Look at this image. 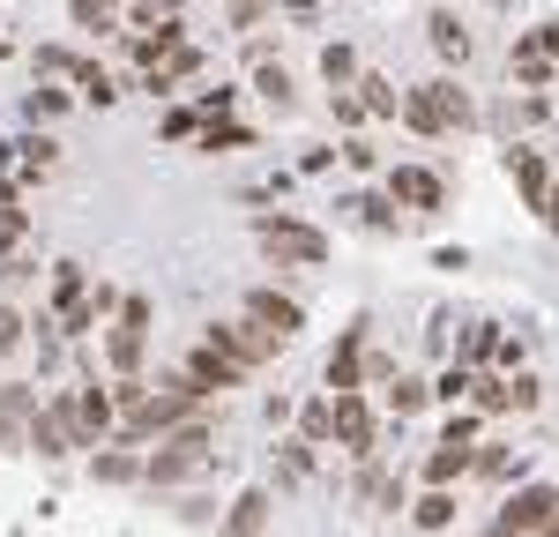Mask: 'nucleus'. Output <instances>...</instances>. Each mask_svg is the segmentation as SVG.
I'll use <instances>...</instances> for the list:
<instances>
[{
	"label": "nucleus",
	"mask_w": 559,
	"mask_h": 537,
	"mask_svg": "<svg viewBox=\"0 0 559 537\" xmlns=\"http://www.w3.org/2000/svg\"><path fill=\"white\" fill-rule=\"evenodd\" d=\"M537 537H559V508H552V523H545V530H537Z\"/></svg>",
	"instance_id": "nucleus-50"
},
{
	"label": "nucleus",
	"mask_w": 559,
	"mask_h": 537,
	"mask_svg": "<svg viewBox=\"0 0 559 537\" xmlns=\"http://www.w3.org/2000/svg\"><path fill=\"white\" fill-rule=\"evenodd\" d=\"M179 381H187L194 396L210 403V396H224V389L239 381V366H231V358H216L210 344H202V351H187V366H179Z\"/></svg>",
	"instance_id": "nucleus-11"
},
{
	"label": "nucleus",
	"mask_w": 559,
	"mask_h": 537,
	"mask_svg": "<svg viewBox=\"0 0 559 537\" xmlns=\"http://www.w3.org/2000/svg\"><path fill=\"white\" fill-rule=\"evenodd\" d=\"M508 165H515V187H522V194H530V210H545V187H552V179H545V165H537L530 150H515Z\"/></svg>",
	"instance_id": "nucleus-25"
},
{
	"label": "nucleus",
	"mask_w": 559,
	"mask_h": 537,
	"mask_svg": "<svg viewBox=\"0 0 559 537\" xmlns=\"http://www.w3.org/2000/svg\"><path fill=\"white\" fill-rule=\"evenodd\" d=\"M530 45H537L545 60H559V31H537V38H530Z\"/></svg>",
	"instance_id": "nucleus-46"
},
{
	"label": "nucleus",
	"mask_w": 559,
	"mask_h": 537,
	"mask_svg": "<svg viewBox=\"0 0 559 537\" xmlns=\"http://www.w3.org/2000/svg\"><path fill=\"white\" fill-rule=\"evenodd\" d=\"M329 433H336L350 455H373V410L358 396H329Z\"/></svg>",
	"instance_id": "nucleus-10"
},
{
	"label": "nucleus",
	"mask_w": 559,
	"mask_h": 537,
	"mask_svg": "<svg viewBox=\"0 0 559 537\" xmlns=\"http://www.w3.org/2000/svg\"><path fill=\"white\" fill-rule=\"evenodd\" d=\"M471 470V448H455V441H440L432 448V463H426V478L432 486H448V478H463Z\"/></svg>",
	"instance_id": "nucleus-26"
},
{
	"label": "nucleus",
	"mask_w": 559,
	"mask_h": 537,
	"mask_svg": "<svg viewBox=\"0 0 559 537\" xmlns=\"http://www.w3.org/2000/svg\"><path fill=\"white\" fill-rule=\"evenodd\" d=\"M68 15H75L83 31H97V38H105V31H120V8H112V0H68Z\"/></svg>",
	"instance_id": "nucleus-27"
},
{
	"label": "nucleus",
	"mask_w": 559,
	"mask_h": 537,
	"mask_svg": "<svg viewBox=\"0 0 559 537\" xmlns=\"http://www.w3.org/2000/svg\"><path fill=\"white\" fill-rule=\"evenodd\" d=\"M254 90L276 105V112H292V75H284L276 60H254Z\"/></svg>",
	"instance_id": "nucleus-24"
},
{
	"label": "nucleus",
	"mask_w": 559,
	"mask_h": 537,
	"mask_svg": "<svg viewBox=\"0 0 559 537\" xmlns=\"http://www.w3.org/2000/svg\"><path fill=\"white\" fill-rule=\"evenodd\" d=\"M403 120H411L418 134H448V112H440V97H432V83L403 90Z\"/></svg>",
	"instance_id": "nucleus-18"
},
{
	"label": "nucleus",
	"mask_w": 559,
	"mask_h": 537,
	"mask_svg": "<svg viewBox=\"0 0 559 537\" xmlns=\"http://www.w3.org/2000/svg\"><path fill=\"white\" fill-rule=\"evenodd\" d=\"M350 90H358V105H366V112H403V90L388 83V75H358Z\"/></svg>",
	"instance_id": "nucleus-22"
},
{
	"label": "nucleus",
	"mask_w": 559,
	"mask_h": 537,
	"mask_svg": "<svg viewBox=\"0 0 559 537\" xmlns=\"http://www.w3.org/2000/svg\"><path fill=\"white\" fill-rule=\"evenodd\" d=\"M194 134H202V112L194 105H173L165 112V142H194Z\"/></svg>",
	"instance_id": "nucleus-33"
},
{
	"label": "nucleus",
	"mask_w": 559,
	"mask_h": 537,
	"mask_svg": "<svg viewBox=\"0 0 559 537\" xmlns=\"http://www.w3.org/2000/svg\"><path fill=\"white\" fill-rule=\"evenodd\" d=\"M299 433H306V441H336V433H329V403H306Z\"/></svg>",
	"instance_id": "nucleus-37"
},
{
	"label": "nucleus",
	"mask_w": 559,
	"mask_h": 537,
	"mask_svg": "<svg viewBox=\"0 0 559 537\" xmlns=\"http://www.w3.org/2000/svg\"><path fill=\"white\" fill-rule=\"evenodd\" d=\"M0 210H15V187H8V179H0Z\"/></svg>",
	"instance_id": "nucleus-49"
},
{
	"label": "nucleus",
	"mask_w": 559,
	"mask_h": 537,
	"mask_svg": "<svg viewBox=\"0 0 559 537\" xmlns=\"http://www.w3.org/2000/svg\"><path fill=\"white\" fill-rule=\"evenodd\" d=\"M90 291V276H83V262H52V307H75Z\"/></svg>",
	"instance_id": "nucleus-28"
},
{
	"label": "nucleus",
	"mask_w": 559,
	"mask_h": 537,
	"mask_svg": "<svg viewBox=\"0 0 559 537\" xmlns=\"http://www.w3.org/2000/svg\"><path fill=\"white\" fill-rule=\"evenodd\" d=\"M150 321H157V307H150L142 291H128V299H120V313H112V336H105L112 373H142V358H150Z\"/></svg>",
	"instance_id": "nucleus-3"
},
{
	"label": "nucleus",
	"mask_w": 559,
	"mask_h": 537,
	"mask_svg": "<svg viewBox=\"0 0 559 537\" xmlns=\"http://www.w3.org/2000/svg\"><path fill=\"white\" fill-rule=\"evenodd\" d=\"M60 112H68V90H52V83H38L23 97V120H31V128H52Z\"/></svg>",
	"instance_id": "nucleus-20"
},
{
	"label": "nucleus",
	"mask_w": 559,
	"mask_h": 537,
	"mask_svg": "<svg viewBox=\"0 0 559 537\" xmlns=\"http://www.w3.org/2000/svg\"><path fill=\"white\" fill-rule=\"evenodd\" d=\"M426 403V381H395V410H418Z\"/></svg>",
	"instance_id": "nucleus-43"
},
{
	"label": "nucleus",
	"mask_w": 559,
	"mask_h": 537,
	"mask_svg": "<svg viewBox=\"0 0 559 537\" xmlns=\"http://www.w3.org/2000/svg\"><path fill=\"white\" fill-rule=\"evenodd\" d=\"M254 128H239V120H202V150H247Z\"/></svg>",
	"instance_id": "nucleus-29"
},
{
	"label": "nucleus",
	"mask_w": 559,
	"mask_h": 537,
	"mask_svg": "<svg viewBox=\"0 0 559 537\" xmlns=\"http://www.w3.org/2000/svg\"><path fill=\"white\" fill-rule=\"evenodd\" d=\"M23 231H31V217H23V210H0V254H8Z\"/></svg>",
	"instance_id": "nucleus-41"
},
{
	"label": "nucleus",
	"mask_w": 559,
	"mask_h": 537,
	"mask_svg": "<svg viewBox=\"0 0 559 537\" xmlns=\"http://www.w3.org/2000/svg\"><path fill=\"white\" fill-rule=\"evenodd\" d=\"M261 15H269V0H231V31H254Z\"/></svg>",
	"instance_id": "nucleus-40"
},
{
	"label": "nucleus",
	"mask_w": 559,
	"mask_h": 537,
	"mask_svg": "<svg viewBox=\"0 0 559 537\" xmlns=\"http://www.w3.org/2000/svg\"><path fill=\"white\" fill-rule=\"evenodd\" d=\"M254 231H261V247H269L276 262H292V268L329 262V231H313V224H299V217H261Z\"/></svg>",
	"instance_id": "nucleus-4"
},
{
	"label": "nucleus",
	"mask_w": 559,
	"mask_h": 537,
	"mask_svg": "<svg viewBox=\"0 0 559 537\" xmlns=\"http://www.w3.org/2000/svg\"><path fill=\"white\" fill-rule=\"evenodd\" d=\"M485 410H515V381H471Z\"/></svg>",
	"instance_id": "nucleus-36"
},
{
	"label": "nucleus",
	"mask_w": 559,
	"mask_h": 537,
	"mask_svg": "<svg viewBox=\"0 0 559 537\" xmlns=\"http://www.w3.org/2000/svg\"><path fill=\"white\" fill-rule=\"evenodd\" d=\"M31 410H38V389L0 381V448H8V455H15V448H31Z\"/></svg>",
	"instance_id": "nucleus-9"
},
{
	"label": "nucleus",
	"mask_w": 559,
	"mask_h": 537,
	"mask_svg": "<svg viewBox=\"0 0 559 537\" xmlns=\"http://www.w3.org/2000/svg\"><path fill=\"white\" fill-rule=\"evenodd\" d=\"M284 15H321V0H284Z\"/></svg>",
	"instance_id": "nucleus-48"
},
{
	"label": "nucleus",
	"mask_w": 559,
	"mask_h": 537,
	"mask_svg": "<svg viewBox=\"0 0 559 537\" xmlns=\"http://www.w3.org/2000/svg\"><path fill=\"white\" fill-rule=\"evenodd\" d=\"M284 478H306V441H284Z\"/></svg>",
	"instance_id": "nucleus-45"
},
{
	"label": "nucleus",
	"mask_w": 559,
	"mask_h": 537,
	"mask_svg": "<svg viewBox=\"0 0 559 537\" xmlns=\"http://www.w3.org/2000/svg\"><path fill=\"white\" fill-rule=\"evenodd\" d=\"M194 470H210V426H202V418L173 426V433L157 441V455L142 463V478H150V486H187Z\"/></svg>",
	"instance_id": "nucleus-2"
},
{
	"label": "nucleus",
	"mask_w": 559,
	"mask_h": 537,
	"mask_svg": "<svg viewBox=\"0 0 559 537\" xmlns=\"http://www.w3.org/2000/svg\"><path fill=\"white\" fill-rule=\"evenodd\" d=\"M90 470H97L105 486H128V478H142V455H134V448H97Z\"/></svg>",
	"instance_id": "nucleus-19"
},
{
	"label": "nucleus",
	"mask_w": 559,
	"mask_h": 537,
	"mask_svg": "<svg viewBox=\"0 0 559 537\" xmlns=\"http://www.w3.org/2000/svg\"><path fill=\"white\" fill-rule=\"evenodd\" d=\"M426 38H432V52H440V60H471V31H463L448 8H432V15H426Z\"/></svg>",
	"instance_id": "nucleus-17"
},
{
	"label": "nucleus",
	"mask_w": 559,
	"mask_h": 537,
	"mask_svg": "<svg viewBox=\"0 0 559 537\" xmlns=\"http://www.w3.org/2000/svg\"><path fill=\"white\" fill-rule=\"evenodd\" d=\"M261 523H269V492H239V500H231V515H224V530L216 537H261Z\"/></svg>",
	"instance_id": "nucleus-16"
},
{
	"label": "nucleus",
	"mask_w": 559,
	"mask_h": 537,
	"mask_svg": "<svg viewBox=\"0 0 559 537\" xmlns=\"http://www.w3.org/2000/svg\"><path fill=\"white\" fill-rule=\"evenodd\" d=\"M210 351H216V358H231V366L247 373V366H261V358H276V344L261 336L254 321H210Z\"/></svg>",
	"instance_id": "nucleus-7"
},
{
	"label": "nucleus",
	"mask_w": 559,
	"mask_h": 537,
	"mask_svg": "<svg viewBox=\"0 0 559 537\" xmlns=\"http://www.w3.org/2000/svg\"><path fill=\"white\" fill-rule=\"evenodd\" d=\"M358 366H366V321L336 336V351H329V396H358Z\"/></svg>",
	"instance_id": "nucleus-12"
},
{
	"label": "nucleus",
	"mask_w": 559,
	"mask_h": 537,
	"mask_svg": "<svg viewBox=\"0 0 559 537\" xmlns=\"http://www.w3.org/2000/svg\"><path fill=\"white\" fill-rule=\"evenodd\" d=\"M432 97H440V112H448V128H471V120H477V112H471V97H463L455 83H432Z\"/></svg>",
	"instance_id": "nucleus-32"
},
{
	"label": "nucleus",
	"mask_w": 559,
	"mask_h": 537,
	"mask_svg": "<svg viewBox=\"0 0 559 537\" xmlns=\"http://www.w3.org/2000/svg\"><path fill=\"white\" fill-rule=\"evenodd\" d=\"M552 508H559V492L552 486H522L508 508H500V530L508 537H537L545 523H552Z\"/></svg>",
	"instance_id": "nucleus-8"
},
{
	"label": "nucleus",
	"mask_w": 559,
	"mask_h": 537,
	"mask_svg": "<svg viewBox=\"0 0 559 537\" xmlns=\"http://www.w3.org/2000/svg\"><path fill=\"white\" fill-rule=\"evenodd\" d=\"M321 75H329L336 90H350V83H358V52H350L344 38H336V45H321Z\"/></svg>",
	"instance_id": "nucleus-23"
},
{
	"label": "nucleus",
	"mask_w": 559,
	"mask_h": 537,
	"mask_svg": "<svg viewBox=\"0 0 559 537\" xmlns=\"http://www.w3.org/2000/svg\"><path fill=\"white\" fill-rule=\"evenodd\" d=\"M112 8H120V0H112Z\"/></svg>",
	"instance_id": "nucleus-53"
},
{
	"label": "nucleus",
	"mask_w": 559,
	"mask_h": 537,
	"mask_svg": "<svg viewBox=\"0 0 559 537\" xmlns=\"http://www.w3.org/2000/svg\"><path fill=\"white\" fill-rule=\"evenodd\" d=\"M38 68H45V75H75V52H60V45H45V52H38Z\"/></svg>",
	"instance_id": "nucleus-42"
},
{
	"label": "nucleus",
	"mask_w": 559,
	"mask_h": 537,
	"mask_svg": "<svg viewBox=\"0 0 559 537\" xmlns=\"http://www.w3.org/2000/svg\"><path fill=\"white\" fill-rule=\"evenodd\" d=\"M545 75H552V60H545L537 45H522L515 52V83H545Z\"/></svg>",
	"instance_id": "nucleus-35"
},
{
	"label": "nucleus",
	"mask_w": 559,
	"mask_h": 537,
	"mask_svg": "<svg viewBox=\"0 0 559 537\" xmlns=\"http://www.w3.org/2000/svg\"><path fill=\"white\" fill-rule=\"evenodd\" d=\"M545 224H552V231H559V179H552V187H545Z\"/></svg>",
	"instance_id": "nucleus-47"
},
{
	"label": "nucleus",
	"mask_w": 559,
	"mask_h": 537,
	"mask_svg": "<svg viewBox=\"0 0 559 537\" xmlns=\"http://www.w3.org/2000/svg\"><path fill=\"white\" fill-rule=\"evenodd\" d=\"M239 321H254V329L269 336V344H276V351H284V344H292V336L306 329L299 299H284V291H247V313H239Z\"/></svg>",
	"instance_id": "nucleus-6"
},
{
	"label": "nucleus",
	"mask_w": 559,
	"mask_h": 537,
	"mask_svg": "<svg viewBox=\"0 0 559 537\" xmlns=\"http://www.w3.org/2000/svg\"><path fill=\"white\" fill-rule=\"evenodd\" d=\"M68 83L83 90L90 105H112V97H120V83H112V75H105V68H97V60H75V75H68Z\"/></svg>",
	"instance_id": "nucleus-21"
},
{
	"label": "nucleus",
	"mask_w": 559,
	"mask_h": 537,
	"mask_svg": "<svg viewBox=\"0 0 559 537\" xmlns=\"http://www.w3.org/2000/svg\"><path fill=\"white\" fill-rule=\"evenodd\" d=\"M23 329H31L23 313H15V307H0V351H15V344H23Z\"/></svg>",
	"instance_id": "nucleus-39"
},
{
	"label": "nucleus",
	"mask_w": 559,
	"mask_h": 537,
	"mask_svg": "<svg viewBox=\"0 0 559 537\" xmlns=\"http://www.w3.org/2000/svg\"><path fill=\"white\" fill-rule=\"evenodd\" d=\"M8 157H15V172H23V179H45L52 165H60V142L38 128V134H23V142H8Z\"/></svg>",
	"instance_id": "nucleus-14"
},
{
	"label": "nucleus",
	"mask_w": 559,
	"mask_h": 537,
	"mask_svg": "<svg viewBox=\"0 0 559 537\" xmlns=\"http://www.w3.org/2000/svg\"><path fill=\"white\" fill-rule=\"evenodd\" d=\"M128 15H134V31H165V23H179V0H134Z\"/></svg>",
	"instance_id": "nucleus-30"
},
{
	"label": "nucleus",
	"mask_w": 559,
	"mask_h": 537,
	"mask_svg": "<svg viewBox=\"0 0 559 537\" xmlns=\"http://www.w3.org/2000/svg\"><path fill=\"white\" fill-rule=\"evenodd\" d=\"M336 120H344V128H358V120H366V105H358L350 90H336Z\"/></svg>",
	"instance_id": "nucleus-44"
},
{
	"label": "nucleus",
	"mask_w": 559,
	"mask_h": 537,
	"mask_svg": "<svg viewBox=\"0 0 559 537\" xmlns=\"http://www.w3.org/2000/svg\"><path fill=\"white\" fill-rule=\"evenodd\" d=\"M388 194H395V202H411V210H440V202H448V194H440V179H432V172H418V165L388 172Z\"/></svg>",
	"instance_id": "nucleus-15"
},
{
	"label": "nucleus",
	"mask_w": 559,
	"mask_h": 537,
	"mask_svg": "<svg viewBox=\"0 0 559 537\" xmlns=\"http://www.w3.org/2000/svg\"><path fill=\"white\" fill-rule=\"evenodd\" d=\"M432 396H440V403H463V396H471V366H448V373L432 381Z\"/></svg>",
	"instance_id": "nucleus-34"
},
{
	"label": "nucleus",
	"mask_w": 559,
	"mask_h": 537,
	"mask_svg": "<svg viewBox=\"0 0 559 537\" xmlns=\"http://www.w3.org/2000/svg\"><path fill=\"white\" fill-rule=\"evenodd\" d=\"M500 351V336H492V329H485V321H477L471 336H463V358H492Z\"/></svg>",
	"instance_id": "nucleus-38"
},
{
	"label": "nucleus",
	"mask_w": 559,
	"mask_h": 537,
	"mask_svg": "<svg viewBox=\"0 0 559 537\" xmlns=\"http://www.w3.org/2000/svg\"><path fill=\"white\" fill-rule=\"evenodd\" d=\"M0 60H8V45H0Z\"/></svg>",
	"instance_id": "nucleus-51"
},
{
	"label": "nucleus",
	"mask_w": 559,
	"mask_h": 537,
	"mask_svg": "<svg viewBox=\"0 0 559 537\" xmlns=\"http://www.w3.org/2000/svg\"><path fill=\"white\" fill-rule=\"evenodd\" d=\"M492 537H508V530H492Z\"/></svg>",
	"instance_id": "nucleus-52"
},
{
	"label": "nucleus",
	"mask_w": 559,
	"mask_h": 537,
	"mask_svg": "<svg viewBox=\"0 0 559 537\" xmlns=\"http://www.w3.org/2000/svg\"><path fill=\"white\" fill-rule=\"evenodd\" d=\"M31 448L38 455H75V448H90L83 426H75V396H45L31 410Z\"/></svg>",
	"instance_id": "nucleus-5"
},
{
	"label": "nucleus",
	"mask_w": 559,
	"mask_h": 537,
	"mask_svg": "<svg viewBox=\"0 0 559 537\" xmlns=\"http://www.w3.org/2000/svg\"><path fill=\"white\" fill-rule=\"evenodd\" d=\"M75 426H83V441L97 448L112 426H120V410H112V396L105 389H75Z\"/></svg>",
	"instance_id": "nucleus-13"
},
{
	"label": "nucleus",
	"mask_w": 559,
	"mask_h": 537,
	"mask_svg": "<svg viewBox=\"0 0 559 537\" xmlns=\"http://www.w3.org/2000/svg\"><path fill=\"white\" fill-rule=\"evenodd\" d=\"M187 418H202V396H194V389L173 373L165 389H150V396H142L128 418H120V433H128V441H165L173 426H187Z\"/></svg>",
	"instance_id": "nucleus-1"
},
{
	"label": "nucleus",
	"mask_w": 559,
	"mask_h": 537,
	"mask_svg": "<svg viewBox=\"0 0 559 537\" xmlns=\"http://www.w3.org/2000/svg\"><path fill=\"white\" fill-rule=\"evenodd\" d=\"M448 523H455V500H448V492L432 486L426 500H418V530H448Z\"/></svg>",
	"instance_id": "nucleus-31"
}]
</instances>
